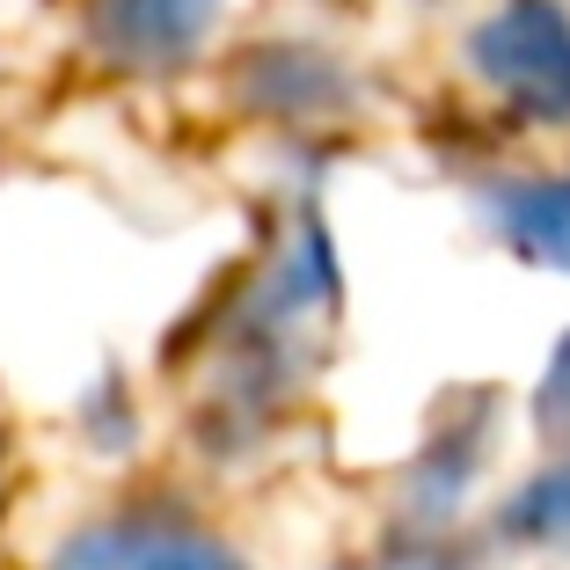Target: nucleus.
Here are the masks:
<instances>
[{
    "mask_svg": "<svg viewBox=\"0 0 570 570\" xmlns=\"http://www.w3.org/2000/svg\"><path fill=\"white\" fill-rule=\"evenodd\" d=\"M469 67L520 118L570 125V16L563 0H504L469 30Z\"/></svg>",
    "mask_w": 570,
    "mask_h": 570,
    "instance_id": "f257e3e1",
    "label": "nucleus"
},
{
    "mask_svg": "<svg viewBox=\"0 0 570 570\" xmlns=\"http://www.w3.org/2000/svg\"><path fill=\"white\" fill-rule=\"evenodd\" d=\"M219 0H96V37L118 67L168 73L213 37Z\"/></svg>",
    "mask_w": 570,
    "mask_h": 570,
    "instance_id": "f03ea898",
    "label": "nucleus"
},
{
    "mask_svg": "<svg viewBox=\"0 0 570 570\" xmlns=\"http://www.w3.org/2000/svg\"><path fill=\"white\" fill-rule=\"evenodd\" d=\"M490 219L527 264L570 271V176H534V184H498L490 190Z\"/></svg>",
    "mask_w": 570,
    "mask_h": 570,
    "instance_id": "7ed1b4c3",
    "label": "nucleus"
},
{
    "mask_svg": "<svg viewBox=\"0 0 570 570\" xmlns=\"http://www.w3.org/2000/svg\"><path fill=\"white\" fill-rule=\"evenodd\" d=\"M132 570H242V556L205 527L132 512Z\"/></svg>",
    "mask_w": 570,
    "mask_h": 570,
    "instance_id": "20e7f679",
    "label": "nucleus"
},
{
    "mask_svg": "<svg viewBox=\"0 0 570 570\" xmlns=\"http://www.w3.org/2000/svg\"><path fill=\"white\" fill-rule=\"evenodd\" d=\"M504 534L534 541V549H570V453L504 504Z\"/></svg>",
    "mask_w": 570,
    "mask_h": 570,
    "instance_id": "39448f33",
    "label": "nucleus"
},
{
    "mask_svg": "<svg viewBox=\"0 0 570 570\" xmlns=\"http://www.w3.org/2000/svg\"><path fill=\"white\" fill-rule=\"evenodd\" d=\"M534 417L549 424V432H570V336L549 358V381H541V395H534Z\"/></svg>",
    "mask_w": 570,
    "mask_h": 570,
    "instance_id": "423d86ee",
    "label": "nucleus"
}]
</instances>
